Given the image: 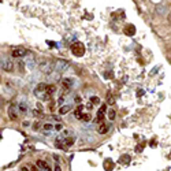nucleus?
I'll list each match as a JSON object with an SVG mask.
<instances>
[{
	"label": "nucleus",
	"mask_w": 171,
	"mask_h": 171,
	"mask_svg": "<svg viewBox=\"0 0 171 171\" xmlns=\"http://www.w3.org/2000/svg\"><path fill=\"white\" fill-rule=\"evenodd\" d=\"M39 68L44 74H51L55 70V62H51L48 59H41L39 63Z\"/></svg>",
	"instance_id": "f257e3e1"
},
{
	"label": "nucleus",
	"mask_w": 171,
	"mask_h": 171,
	"mask_svg": "<svg viewBox=\"0 0 171 171\" xmlns=\"http://www.w3.org/2000/svg\"><path fill=\"white\" fill-rule=\"evenodd\" d=\"M34 95L41 100H49L51 96L47 95V84H39L34 89Z\"/></svg>",
	"instance_id": "f03ea898"
},
{
	"label": "nucleus",
	"mask_w": 171,
	"mask_h": 171,
	"mask_svg": "<svg viewBox=\"0 0 171 171\" xmlns=\"http://www.w3.org/2000/svg\"><path fill=\"white\" fill-rule=\"evenodd\" d=\"M71 52L74 56H84V54H85V45L82 43H79V41H75L74 44H71Z\"/></svg>",
	"instance_id": "7ed1b4c3"
},
{
	"label": "nucleus",
	"mask_w": 171,
	"mask_h": 171,
	"mask_svg": "<svg viewBox=\"0 0 171 171\" xmlns=\"http://www.w3.org/2000/svg\"><path fill=\"white\" fill-rule=\"evenodd\" d=\"M8 116L11 121H17L18 119V107L15 103H11L8 107Z\"/></svg>",
	"instance_id": "20e7f679"
},
{
	"label": "nucleus",
	"mask_w": 171,
	"mask_h": 171,
	"mask_svg": "<svg viewBox=\"0 0 171 171\" xmlns=\"http://www.w3.org/2000/svg\"><path fill=\"white\" fill-rule=\"evenodd\" d=\"M1 68L7 73H12L14 71V63H12V60L11 59H3L1 60Z\"/></svg>",
	"instance_id": "39448f33"
},
{
	"label": "nucleus",
	"mask_w": 171,
	"mask_h": 171,
	"mask_svg": "<svg viewBox=\"0 0 171 171\" xmlns=\"http://www.w3.org/2000/svg\"><path fill=\"white\" fill-rule=\"evenodd\" d=\"M67 67H68V62L60 60V59L55 62V70H56L57 73H62V71H64V70H67Z\"/></svg>",
	"instance_id": "423d86ee"
},
{
	"label": "nucleus",
	"mask_w": 171,
	"mask_h": 171,
	"mask_svg": "<svg viewBox=\"0 0 171 171\" xmlns=\"http://www.w3.org/2000/svg\"><path fill=\"white\" fill-rule=\"evenodd\" d=\"M11 55H12V57H23L28 55V51H26L25 48H22V47H18V48L12 49Z\"/></svg>",
	"instance_id": "0eeeda50"
},
{
	"label": "nucleus",
	"mask_w": 171,
	"mask_h": 171,
	"mask_svg": "<svg viewBox=\"0 0 171 171\" xmlns=\"http://www.w3.org/2000/svg\"><path fill=\"white\" fill-rule=\"evenodd\" d=\"M106 111H107V106L103 104L101 107H100L99 112H97V118H96V122L97 123H103V119H104V114H106Z\"/></svg>",
	"instance_id": "6e6552de"
},
{
	"label": "nucleus",
	"mask_w": 171,
	"mask_h": 171,
	"mask_svg": "<svg viewBox=\"0 0 171 171\" xmlns=\"http://www.w3.org/2000/svg\"><path fill=\"white\" fill-rule=\"evenodd\" d=\"M62 86H63V89L67 92L70 90V88L73 86V79L71 78H63L62 79Z\"/></svg>",
	"instance_id": "1a4fd4ad"
},
{
	"label": "nucleus",
	"mask_w": 171,
	"mask_h": 171,
	"mask_svg": "<svg viewBox=\"0 0 171 171\" xmlns=\"http://www.w3.org/2000/svg\"><path fill=\"white\" fill-rule=\"evenodd\" d=\"M36 166H37V168H40V170H44V171H51L49 166H48V164H47L44 160H37Z\"/></svg>",
	"instance_id": "9d476101"
},
{
	"label": "nucleus",
	"mask_w": 171,
	"mask_h": 171,
	"mask_svg": "<svg viewBox=\"0 0 171 171\" xmlns=\"http://www.w3.org/2000/svg\"><path fill=\"white\" fill-rule=\"evenodd\" d=\"M134 33H135V28L133 25H127L125 28V34L126 36H134Z\"/></svg>",
	"instance_id": "9b49d317"
},
{
	"label": "nucleus",
	"mask_w": 171,
	"mask_h": 171,
	"mask_svg": "<svg viewBox=\"0 0 171 171\" xmlns=\"http://www.w3.org/2000/svg\"><path fill=\"white\" fill-rule=\"evenodd\" d=\"M107 132H108V126L106 123H100L99 127H97V133L99 134H106Z\"/></svg>",
	"instance_id": "f8f14e48"
},
{
	"label": "nucleus",
	"mask_w": 171,
	"mask_h": 171,
	"mask_svg": "<svg viewBox=\"0 0 171 171\" xmlns=\"http://www.w3.org/2000/svg\"><path fill=\"white\" fill-rule=\"evenodd\" d=\"M70 110H71L70 106H62V107L59 108V115H66L67 112H70Z\"/></svg>",
	"instance_id": "ddd939ff"
},
{
	"label": "nucleus",
	"mask_w": 171,
	"mask_h": 171,
	"mask_svg": "<svg viewBox=\"0 0 171 171\" xmlns=\"http://www.w3.org/2000/svg\"><path fill=\"white\" fill-rule=\"evenodd\" d=\"M26 66H28L29 68H30V70H32V68H34V66H36V59H34V57H29L28 59V62H26Z\"/></svg>",
	"instance_id": "4468645a"
},
{
	"label": "nucleus",
	"mask_w": 171,
	"mask_h": 171,
	"mask_svg": "<svg viewBox=\"0 0 171 171\" xmlns=\"http://www.w3.org/2000/svg\"><path fill=\"white\" fill-rule=\"evenodd\" d=\"M82 110H84V106H78V107H77V110H75V112H74V115H75V118H77V119H81Z\"/></svg>",
	"instance_id": "2eb2a0df"
},
{
	"label": "nucleus",
	"mask_w": 171,
	"mask_h": 171,
	"mask_svg": "<svg viewBox=\"0 0 171 171\" xmlns=\"http://www.w3.org/2000/svg\"><path fill=\"white\" fill-rule=\"evenodd\" d=\"M55 90H56V88L54 85H47V95L48 96H52L55 93Z\"/></svg>",
	"instance_id": "dca6fc26"
},
{
	"label": "nucleus",
	"mask_w": 171,
	"mask_h": 171,
	"mask_svg": "<svg viewBox=\"0 0 171 171\" xmlns=\"http://www.w3.org/2000/svg\"><path fill=\"white\" fill-rule=\"evenodd\" d=\"M18 110H19V112H22V114H26V111H28V104H26V103H21L18 106Z\"/></svg>",
	"instance_id": "f3484780"
},
{
	"label": "nucleus",
	"mask_w": 171,
	"mask_h": 171,
	"mask_svg": "<svg viewBox=\"0 0 171 171\" xmlns=\"http://www.w3.org/2000/svg\"><path fill=\"white\" fill-rule=\"evenodd\" d=\"M63 144L66 146H71L73 144H74V137H67V138L63 141Z\"/></svg>",
	"instance_id": "a211bd4d"
},
{
	"label": "nucleus",
	"mask_w": 171,
	"mask_h": 171,
	"mask_svg": "<svg viewBox=\"0 0 171 171\" xmlns=\"http://www.w3.org/2000/svg\"><path fill=\"white\" fill-rule=\"evenodd\" d=\"M115 116H116V112H115V110H110V111H108V119H110V121H114Z\"/></svg>",
	"instance_id": "6ab92c4d"
},
{
	"label": "nucleus",
	"mask_w": 171,
	"mask_h": 171,
	"mask_svg": "<svg viewBox=\"0 0 171 171\" xmlns=\"http://www.w3.org/2000/svg\"><path fill=\"white\" fill-rule=\"evenodd\" d=\"M90 119H92L90 114H82V116H81V121L82 122H89Z\"/></svg>",
	"instance_id": "aec40b11"
},
{
	"label": "nucleus",
	"mask_w": 171,
	"mask_h": 171,
	"mask_svg": "<svg viewBox=\"0 0 171 171\" xmlns=\"http://www.w3.org/2000/svg\"><path fill=\"white\" fill-rule=\"evenodd\" d=\"M55 145H56V148H64L63 140H60V138H56V141H55Z\"/></svg>",
	"instance_id": "412c9836"
},
{
	"label": "nucleus",
	"mask_w": 171,
	"mask_h": 171,
	"mask_svg": "<svg viewBox=\"0 0 171 171\" xmlns=\"http://www.w3.org/2000/svg\"><path fill=\"white\" fill-rule=\"evenodd\" d=\"M129 162H130V156H129V155H125V156H122V157H121V163L127 164Z\"/></svg>",
	"instance_id": "4be33fe9"
},
{
	"label": "nucleus",
	"mask_w": 171,
	"mask_h": 171,
	"mask_svg": "<svg viewBox=\"0 0 171 171\" xmlns=\"http://www.w3.org/2000/svg\"><path fill=\"white\" fill-rule=\"evenodd\" d=\"M90 103L93 104V106H96V104H100V99L97 96H93L90 97Z\"/></svg>",
	"instance_id": "5701e85b"
},
{
	"label": "nucleus",
	"mask_w": 171,
	"mask_h": 171,
	"mask_svg": "<svg viewBox=\"0 0 171 171\" xmlns=\"http://www.w3.org/2000/svg\"><path fill=\"white\" fill-rule=\"evenodd\" d=\"M107 103L110 104V106H112V104L115 103V100H114V96L111 95V93H108V100H107Z\"/></svg>",
	"instance_id": "b1692460"
},
{
	"label": "nucleus",
	"mask_w": 171,
	"mask_h": 171,
	"mask_svg": "<svg viewBox=\"0 0 171 171\" xmlns=\"http://www.w3.org/2000/svg\"><path fill=\"white\" fill-rule=\"evenodd\" d=\"M23 67H25V63H23L22 60H19L18 62V68H19V71H21V73L25 71V68H23Z\"/></svg>",
	"instance_id": "393cba45"
},
{
	"label": "nucleus",
	"mask_w": 171,
	"mask_h": 171,
	"mask_svg": "<svg viewBox=\"0 0 171 171\" xmlns=\"http://www.w3.org/2000/svg\"><path fill=\"white\" fill-rule=\"evenodd\" d=\"M52 129H54V126L51 125V123H45V125H44V130H47V132H49Z\"/></svg>",
	"instance_id": "a878e982"
},
{
	"label": "nucleus",
	"mask_w": 171,
	"mask_h": 171,
	"mask_svg": "<svg viewBox=\"0 0 171 171\" xmlns=\"http://www.w3.org/2000/svg\"><path fill=\"white\" fill-rule=\"evenodd\" d=\"M33 114L36 115V116H41V115H43V114H41V110H34V111H33Z\"/></svg>",
	"instance_id": "bb28decb"
},
{
	"label": "nucleus",
	"mask_w": 171,
	"mask_h": 171,
	"mask_svg": "<svg viewBox=\"0 0 171 171\" xmlns=\"http://www.w3.org/2000/svg\"><path fill=\"white\" fill-rule=\"evenodd\" d=\"M29 171H39V168H37V166H29Z\"/></svg>",
	"instance_id": "cd10ccee"
},
{
	"label": "nucleus",
	"mask_w": 171,
	"mask_h": 171,
	"mask_svg": "<svg viewBox=\"0 0 171 171\" xmlns=\"http://www.w3.org/2000/svg\"><path fill=\"white\" fill-rule=\"evenodd\" d=\"M63 101H64V97H63V96H60V97H59V100H57V103H59V104L62 106V104H63Z\"/></svg>",
	"instance_id": "c85d7f7f"
},
{
	"label": "nucleus",
	"mask_w": 171,
	"mask_h": 171,
	"mask_svg": "<svg viewBox=\"0 0 171 171\" xmlns=\"http://www.w3.org/2000/svg\"><path fill=\"white\" fill-rule=\"evenodd\" d=\"M55 129H56V130H62V129H63V126H62V123H57V125L55 126Z\"/></svg>",
	"instance_id": "c756f323"
},
{
	"label": "nucleus",
	"mask_w": 171,
	"mask_h": 171,
	"mask_svg": "<svg viewBox=\"0 0 171 171\" xmlns=\"http://www.w3.org/2000/svg\"><path fill=\"white\" fill-rule=\"evenodd\" d=\"M55 171H62V168H60V166H59V164H55Z\"/></svg>",
	"instance_id": "7c9ffc66"
},
{
	"label": "nucleus",
	"mask_w": 171,
	"mask_h": 171,
	"mask_svg": "<svg viewBox=\"0 0 171 171\" xmlns=\"http://www.w3.org/2000/svg\"><path fill=\"white\" fill-rule=\"evenodd\" d=\"M33 127H34V129H36V130H37V129L40 127V122H36V123H34V126H33Z\"/></svg>",
	"instance_id": "2f4dec72"
},
{
	"label": "nucleus",
	"mask_w": 171,
	"mask_h": 171,
	"mask_svg": "<svg viewBox=\"0 0 171 171\" xmlns=\"http://www.w3.org/2000/svg\"><path fill=\"white\" fill-rule=\"evenodd\" d=\"M22 125H23V127H28V126L30 125V123H29L28 121H25V122H23V123H22Z\"/></svg>",
	"instance_id": "473e14b6"
},
{
	"label": "nucleus",
	"mask_w": 171,
	"mask_h": 171,
	"mask_svg": "<svg viewBox=\"0 0 171 171\" xmlns=\"http://www.w3.org/2000/svg\"><path fill=\"white\" fill-rule=\"evenodd\" d=\"M75 103H81V97H79V96L75 97Z\"/></svg>",
	"instance_id": "72a5a7b5"
},
{
	"label": "nucleus",
	"mask_w": 171,
	"mask_h": 171,
	"mask_svg": "<svg viewBox=\"0 0 171 171\" xmlns=\"http://www.w3.org/2000/svg\"><path fill=\"white\" fill-rule=\"evenodd\" d=\"M19 171H29V168L28 167H21V170Z\"/></svg>",
	"instance_id": "f704fd0d"
}]
</instances>
